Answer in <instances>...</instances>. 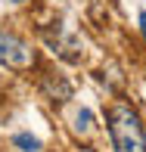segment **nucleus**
<instances>
[{
    "label": "nucleus",
    "instance_id": "obj_5",
    "mask_svg": "<svg viewBox=\"0 0 146 152\" xmlns=\"http://www.w3.org/2000/svg\"><path fill=\"white\" fill-rule=\"evenodd\" d=\"M140 31H143V37H146V12H140Z\"/></svg>",
    "mask_w": 146,
    "mask_h": 152
},
{
    "label": "nucleus",
    "instance_id": "obj_2",
    "mask_svg": "<svg viewBox=\"0 0 146 152\" xmlns=\"http://www.w3.org/2000/svg\"><path fill=\"white\" fill-rule=\"evenodd\" d=\"M31 62H34V53H31V47L25 44L22 37H16V34H10V31H0V65L28 68Z\"/></svg>",
    "mask_w": 146,
    "mask_h": 152
},
{
    "label": "nucleus",
    "instance_id": "obj_1",
    "mask_svg": "<svg viewBox=\"0 0 146 152\" xmlns=\"http://www.w3.org/2000/svg\"><path fill=\"white\" fill-rule=\"evenodd\" d=\"M106 121H109V137H112L115 152H146V130L137 109H131L128 102H118L109 109Z\"/></svg>",
    "mask_w": 146,
    "mask_h": 152
},
{
    "label": "nucleus",
    "instance_id": "obj_3",
    "mask_svg": "<svg viewBox=\"0 0 146 152\" xmlns=\"http://www.w3.org/2000/svg\"><path fill=\"white\" fill-rule=\"evenodd\" d=\"M75 130H78L81 137H90L96 130V124H93V112L90 109H78L75 112Z\"/></svg>",
    "mask_w": 146,
    "mask_h": 152
},
{
    "label": "nucleus",
    "instance_id": "obj_4",
    "mask_svg": "<svg viewBox=\"0 0 146 152\" xmlns=\"http://www.w3.org/2000/svg\"><path fill=\"white\" fill-rule=\"evenodd\" d=\"M12 146L19 152H40V140L31 134H12Z\"/></svg>",
    "mask_w": 146,
    "mask_h": 152
},
{
    "label": "nucleus",
    "instance_id": "obj_6",
    "mask_svg": "<svg viewBox=\"0 0 146 152\" xmlns=\"http://www.w3.org/2000/svg\"><path fill=\"white\" fill-rule=\"evenodd\" d=\"M12 3H25V0H12Z\"/></svg>",
    "mask_w": 146,
    "mask_h": 152
}]
</instances>
